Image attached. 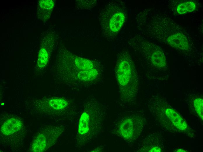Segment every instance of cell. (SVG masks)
Returning <instances> with one entry per match:
<instances>
[{
  "label": "cell",
  "mask_w": 203,
  "mask_h": 152,
  "mask_svg": "<svg viewBox=\"0 0 203 152\" xmlns=\"http://www.w3.org/2000/svg\"><path fill=\"white\" fill-rule=\"evenodd\" d=\"M136 21L141 32L175 49L186 59L195 57L197 50L191 34L167 14L146 8L136 15Z\"/></svg>",
  "instance_id": "cell-1"
},
{
  "label": "cell",
  "mask_w": 203,
  "mask_h": 152,
  "mask_svg": "<svg viewBox=\"0 0 203 152\" xmlns=\"http://www.w3.org/2000/svg\"><path fill=\"white\" fill-rule=\"evenodd\" d=\"M104 66L99 60L83 58L60 47L52 68L53 77L75 89L100 82L104 76Z\"/></svg>",
  "instance_id": "cell-2"
},
{
  "label": "cell",
  "mask_w": 203,
  "mask_h": 152,
  "mask_svg": "<svg viewBox=\"0 0 203 152\" xmlns=\"http://www.w3.org/2000/svg\"><path fill=\"white\" fill-rule=\"evenodd\" d=\"M108 108L90 96L83 102L75 138V146L80 148L88 145L103 132Z\"/></svg>",
  "instance_id": "cell-3"
},
{
  "label": "cell",
  "mask_w": 203,
  "mask_h": 152,
  "mask_svg": "<svg viewBox=\"0 0 203 152\" xmlns=\"http://www.w3.org/2000/svg\"><path fill=\"white\" fill-rule=\"evenodd\" d=\"M25 105L31 113L45 116L58 122H72L77 113L74 101L63 97L31 99L25 102Z\"/></svg>",
  "instance_id": "cell-4"
},
{
  "label": "cell",
  "mask_w": 203,
  "mask_h": 152,
  "mask_svg": "<svg viewBox=\"0 0 203 152\" xmlns=\"http://www.w3.org/2000/svg\"><path fill=\"white\" fill-rule=\"evenodd\" d=\"M115 72L120 101L124 104H131L137 95L139 82L135 65L127 50L118 53Z\"/></svg>",
  "instance_id": "cell-5"
},
{
  "label": "cell",
  "mask_w": 203,
  "mask_h": 152,
  "mask_svg": "<svg viewBox=\"0 0 203 152\" xmlns=\"http://www.w3.org/2000/svg\"><path fill=\"white\" fill-rule=\"evenodd\" d=\"M0 145L10 151L21 150L28 133L22 118L12 112H2L0 116Z\"/></svg>",
  "instance_id": "cell-6"
},
{
  "label": "cell",
  "mask_w": 203,
  "mask_h": 152,
  "mask_svg": "<svg viewBox=\"0 0 203 152\" xmlns=\"http://www.w3.org/2000/svg\"><path fill=\"white\" fill-rule=\"evenodd\" d=\"M127 15V8L123 1L111 0L106 3L98 16L103 37L109 42L115 41Z\"/></svg>",
  "instance_id": "cell-7"
},
{
  "label": "cell",
  "mask_w": 203,
  "mask_h": 152,
  "mask_svg": "<svg viewBox=\"0 0 203 152\" xmlns=\"http://www.w3.org/2000/svg\"><path fill=\"white\" fill-rule=\"evenodd\" d=\"M128 42L135 52L150 66L160 71L167 70L166 57L160 47L138 34L130 38Z\"/></svg>",
  "instance_id": "cell-8"
},
{
  "label": "cell",
  "mask_w": 203,
  "mask_h": 152,
  "mask_svg": "<svg viewBox=\"0 0 203 152\" xmlns=\"http://www.w3.org/2000/svg\"><path fill=\"white\" fill-rule=\"evenodd\" d=\"M117 120L111 132L127 143L135 140L142 130L143 120L138 113H123Z\"/></svg>",
  "instance_id": "cell-9"
},
{
  "label": "cell",
  "mask_w": 203,
  "mask_h": 152,
  "mask_svg": "<svg viewBox=\"0 0 203 152\" xmlns=\"http://www.w3.org/2000/svg\"><path fill=\"white\" fill-rule=\"evenodd\" d=\"M63 125H46L42 126L34 135L29 146V151L45 152L55 144L65 132Z\"/></svg>",
  "instance_id": "cell-10"
},
{
  "label": "cell",
  "mask_w": 203,
  "mask_h": 152,
  "mask_svg": "<svg viewBox=\"0 0 203 152\" xmlns=\"http://www.w3.org/2000/svg\"><path fill=\"white\" fill-rule=\"evenodd\" d=\"M55 36L53 32L48 31L45 34L38 56L37 67L39 70L44 69L48 62L55 43Z\"/></svg>",
  "instance_id": "cell-11"
},
{
  "label": "cell",
  "mask_w": 203,
  "mask_h": 152,
  "mask_svg": "<svg viewBox=\"0 0 203 152\" xmlns=\"http://www.w3.org/2000/svg\"><path fill=\"white\" fill-rule=\"evenodd\" d=\"M155 101L168 117L174 125L178 129L184 130L187 127L186 122L171 107L166 101L160 97L156 98Z\"/></svg>",
  "instance_id": "cell-12"
},
{
  "label": "cell",
  "mask_w": 203,
  "mask_h": 152,
  "mask_svg": "<svg viewBox=\"0 0 203 152\" xmlns=\"http://www.w3.org/2000/svg\"><path fill=\"white\" fill-rule=\"evenodd\" d=\"M171 6L173 13L182 15L196 11L199 6L197 1L193 0L171 1Z\"/></svg>",
  "instance_id": "cell-13"
},
{
  "label": "cell",
  "mask_w": 203,
  "mask_h": 152,
  "mask_svg": "<svg viewBox=\"0 0 203 152\" xmlns=\"http://www.w3.org/2000/svg\"><path fill=\"white\" fill-rule=\"evenodd\" d=\"M55 5L52 0H40L38 4L37 15L43 21H47L50 17Z\"/></svg>",
  "instance_id": "cell-14"
},
{
  "label": "cell",
  "mask_w": 203,
  "mask_h": 152,
  "mask_svg": "<svg viewBox=\"0 0 203 152\" xmlns=\"http://www.w3.org/2000/svg\"><path fill=\"white\" fill-rule=\"evenodd\" d=\"M97 0H76L77 10H88L92 8L97 4Z\"/></svg>",
  "instance_id": "cell-15"
},
{
  "label": "cell",
  "mask_w": 203,
  "mask_h": 152,
  "mask_svg": "<svg viewBox=\"0 0 203 152\" xmlns=\"http://www.w3.org/2000/svg\"><path fill=\"white\" fill-rule=\"evenodd\" d=\"M193 105L196 111L203 120V99L200 98H195L193 101Z\"/></svg>",
  "instance_id": "cell-16"
},
{
  "label": "cell",
  "mask_w": 203,
  "mask_h": 152,
  "mask_svg": "<svg viewBox=\"0 0 203 152\" xmlns=\"http://www.w3.org/2000/svg\"><path fill=\"white\" fill-rule=\"evenodd\" d=\"M177 152H186V151L183 150V149H179L177 150L176 151Z\"/></svg>",
  "instance_id": "cell-17"
}]
</instances>
